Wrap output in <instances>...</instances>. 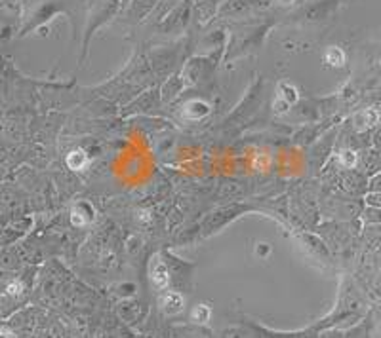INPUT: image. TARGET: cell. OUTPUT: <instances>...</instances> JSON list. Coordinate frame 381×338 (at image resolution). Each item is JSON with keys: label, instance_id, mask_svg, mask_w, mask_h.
<instances>
[{"label": "cell", "instance_id": "8992f818", "mask_svg": "<svg viewBox=\"0 0 381 338\" xmlns=\"http://www.w3.org/2000/svg\"><path fill=\"white\" fill-rule=\"evenodd\" d=\"M339 162L343 164L345 168H353V166L357 164V154L351 152V150H345V152H341V156H339Z\"/></svg>", "mask_w": 381, "mask_h": 338}, {"label": "cell", "instance_id": "52a82bcc", "mask_svg": "<svg viewBox=\"0 0 381 338\" xmlns=\"http://www.w3.org/2000/svg\"><path fill=\"white\" fill-rule=\"evenodd\" d=\"M71 220H73L74 226H82V224H84V217H82V213H78L76 209L73 211V217H71Z\"/></svg>", "mask_w": 381, "mask_h": 338}, {"label": "cell", "instance_id": "3957f363", "mask_svg": "<svg viewBox=\"0 0 381 338\" xmlns=\"http://www.w3.org/2000/svg\"><path fill=\"white\" fill-rule=\"evenodd\" d=\"M67 166H69V169H73V171L84 169L88 166L86 152H84V150H73V152H69V156H67Z\"/></svg>", "mask_w": 381, "mask_h": 338}, {"label": "cell", "instance_id": "9c48e42d", "mask_svg": "<svg viewBox=\"0 0 381 338\" xmlns=\"http://www.w3.org/2000/svg\"><path fill=\"white\" fill-rule=\"evenodd\" d=\"M0 338H13V335L10 331H0Z\"/></svg>", "mask_w": 381, "mask_h": 338}, {"label": "cell", "instance_id": "5b68a950", "mask_svg": "<svg viewBox=\"0 0 381 338\" xmlns=\"http://www.w3.org/2000/svg\"><path fill=\"white\" fill-rule=\"evenodd\" d=\"M193 319L198 321V323H206L210 319V308L208 306H204V304H198L195 306V310H193Z\"/></svg>", "mask_w": 381, "mask_h": 338}, {"label": "cell", "instance_id": "7a4b0ae2", "mask_svg": "<svg viewBox=\"0 0 381 338\" xmlns=\"http://www.w3.org/2000/svg\"><path fill=\"white\" fill-rule=\"evenodd\" d=\"M162 310L168 315H175L183 310V296L177 293H168L162 296Z\"/></svg>", "mask_w": 381, "mask_h": 338}, {"label": "cell", "instance_id": "6da1fadb", "mask_svg": "<svg viewBox=\"0 0 381 338\" xmlns=\"http://www.w3.org/2000/svg\"><path fill=\"white\" fill-rule=\"evenodd\" d=\"M149 276H151V281L157 289H164L168 285V270H166V264L160 260V256H155L153 262H151V270H149Z\"/></svg>", "mask_w": 381, "mask_h": 338}, {"label": "cell", "instance_id": "277c9868", "mask_svg": "<svg viewBox=\"0 0 381 338\" xmlns=\"http://www.w3.org/2000/svg\"><path fill=\"white\" fill-rule=\"evenodd\" d=\"M326 63H330L332 67H341L345 63V53L339 48H330L324 55Z\"/></svg>", "mask_w": 381, "mask_h": 338}, {"label": "cell", "instance_id": "ba28073f", "mask_svg": "<svg viewBox=\"0 0 381 338\" xmlns=\"http://www.w3.org/2000/svg\"><path fill=\"white\" fill-rule=\"evenodd\" d=\"M6 291H8V295H19V293H21V283H19V281H13V283L8 285Z\"/></svg>", "mask_w": 381, "mask_h": 338}]
</instances>
